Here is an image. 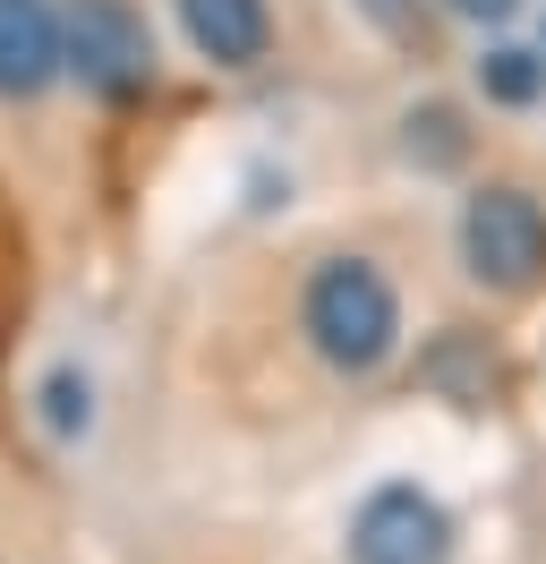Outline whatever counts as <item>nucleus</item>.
<instances>
[{
	"label": "nucleus",
	"instance_id": "f03ea898",
	"mask_svg": "<svg viewBox=\"0 0 546 564\" xmlns=\"http://www.w3.org/2000/svg\"><path fill=\"white\" fill-rule=\"evenodd\" d=\"M61 69L77 77L86 95L120 104V95H136V86L154 77V35H145V18H136L129 0H68Z\"/></svg>",
	"mask_w": 546,
	"mask_h": 564
},
{
	"label": "nucleus",
	"instance_id": "0eeeda50",
	"mask_svg": "<svg viewBox=\"0 0 546 564\" xmlns=\"http://www.w3.org/2000/svg\"><path fill=\"white\" fill-rule=\"evenodd\" d=\"M478 86H487L495 104H538L546 61H538V52H487V61H478Z\"/></svg>",
	"mask_w": 546,
	"mask_h": 564
},
{
	"label": "nucleus",
	"instance_id": "f257e3e1",
	"mask_svg": "<svg viewBox=\"0 0 546 564\" xmlns=\"http://www.w3.org/2000/svg\"><path fill=\"white\" fill-rule=\"evenodd\" d=\"M299 325H307V343L334 359V368L368 377V368H384V351H393L402 308H393V282L375 274L368 257H334V265H316V282H307Z\"/></svg>",
	"mask_w": 546,
	"mask_h": 564
},
{
	"label": "nucleus",
	"instance_id": "423d86ee",
	"mask_svg": "<svg viewBox=\"0 0 546 564\" xmlns=\"http://www.w3.org/2000/svg\"><path fill=\"white\" fill-rule=\"evenodd\" d=\"M61 69V18L43 0H0V95H43Z\"/></svg>",
	"mask_w": 546,
	"mask_h": 564
},
{
	"label": "nucleus",
	"instance_id": "1a4fd4ad",
	"mask_svg": "<svg viewBox=\"0 0 546 564\" xmlns=\"http://www.w3.org/2000/svg\"><path fill=\"white\" fill-rule=\"evenodd\" d=\"M452 9H461V18H512L521 0H452Z\"/></svg>",
	"mask_w": 546,
	"mask_h": 564
},
{
	"label": "nucleus",
	"instance_id": "6e6552de",
	"mask_svg": "<svg viewBox=\"0 0 546 564\" xmlns=\"http://www.w3.org/2000/svg\"><path fill=\"white\" fill-rule=\"evenodd\" d=\"M359 9H368V26H384V35L410 26V0H359Z\"/></svg>",
	"mask_w": 546,
	"mask_h": 564
},
{
	"label": "nucleus",
	"instance_id": "7ed1b4c3",
	"mask_svg": "<svg viewBox=\"0 0 546 564\" xmlns=\"http://www.w3.org/2000/svg\"><path fill=\"white\" fill-rule=\"evenodd\" d=\"M461 265L495 291H529L546 274V214L529 188H478L461 214Z\"/></svg>",
	"mask_w": 546,
	"mask_h": 564
},
{
	"label": "nucleus",
	"instance_id": "39448f33",
	"mask_svg": "<svg viewBox=\"0 0 546 564\" xmlns=\"http://www.w3.org/2000/svg\"><path fill=\"white\" fill-rule=\"evenodd\" d=\"M179 26L214 69H248L273 43V9L265 0H179Z\"/></svg>",
	"mask_w": 546,
	"mask_h": 564
},
{
	"label": "nucleus",
	"instance_id": "20e7f679",
	"mask_svg": "<svg viewBox=\"0 0 546 564\" xmlns=\"http://www.w3.org/2000/svg\"><path fill=\"white\" fill-rule=\"evenodd\" d=\"M444 556H452V522L418 488H375L350 522V564H444Z\"/></svg>",
	"mask_w": 546,
	"mask_h": 564
}]
</instances>
